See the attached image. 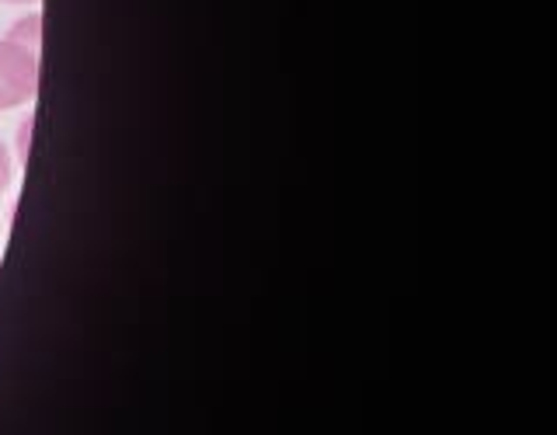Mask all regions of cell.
<instances>
[{"label":"cell","mask_w":557,"mask_h":435,"mask_svg":"<svg viewBox=\"0 0 557 435\" xmlns=\"http://www.w3.org/2000/svg\"><path fill=\"white\" fill-rule=\"evenodd\" d=\"M4 4H32V0H4Z\"/></svg>","instance_id":"5b68a950"},{"label":"cell","mask_w":557,"mask_h":435,"mask_svg":"<svg viewBox=\"0 0 557 435\" xmlns=\"http://www.w3.org/2000/svg\"><path fill=\"white\" fill-rule=\"evenodd\" d=\"M39 87V52L0 39V112L25 104Z\"/></svg>","instance_id":"6da1fadb"},{"label":"cell","mask_w":557,"mask_h":435,"mask_svg":"<svg viewBox=\"0 0 557 435\" xmlns=\"http://www.w3.org/2000/svg\"><path fill=\"white\" fill-rule=\"evenodd\" d=\"M8 39L17 46H28L39 52V39H42V17L39 14H28V17H17L14 28L8 32Z\"/></svg>","instance_id":"7a4b0ae2"},{"label":"cell","mask_w":557,"mask_h":435,"mask_svg":"<svg viewBox=\"0 0 557 435\" xmlns=\"http://www.w3.org/2000/svg\"><path fill=\"white\" fill-rule=\"evenodd\" d=\"M8 185H11V153L4 144H0V196L8 191Z\"/></svg>","instance_id":"3957f363"},{"label":"cell","mask_w":557,"mask_h":435,"mask_svg":"<svg viewBox=\"0 0 557 435\" xmlns=\"http://www.w3.org/2000/svg\"><path fill=\"white\" fill-rule=\"evenodd\" d=\"M28 136H32V119L22 126V139H17V150H22V157H28Z\"/></svg>","instance_id":"277c9868"}]
</instances>
